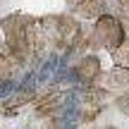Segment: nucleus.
<instances>
[{"label": "nucleus", "instance_id": "nucleus-1", "mask_svg": "<svg viewBox=\"0 0 129 129\" xmlns=\"http://www.w3.org/2000/svg\"><path fill=\"white\" fill-rule=\"evenodd\" d=\"M96 31L101 36V41L105 43L108 48H117L122 43V31H120V24L110 17H103L101 22L96 24Z\"/></svg>", "mask_w": 129, "mask_h": 129}, {"label": "nucleus", "instance_id": "nucleus-2", "mask_svg": "<svg viewBox=\"0 0 129 129\" xmlns=\"http://www.w3.org/2000/svg\"><path fill=\"white\" fill-rule=\"evenodd\" d=\"M77 10H79V14H84V17H96V14L103 12V5L98 3V0H84Z\"/></svg>", "mask_w": 129, "mask_h": 129}, {"label": "nucleus", "instance_id": "nucleus-3", "mask_svg": "<svg viewBox=\"0 0 129 129\" xmlns=\"http://www.w3.org/2000/svg\"><path fill=\"white\" fill-rule=\"evenodd\" d=\"M79 72H81V77H91V74L98 72V60L96 57H86V60L81 62V67H79Z\"/></svg>", "mask_w": 129, "mask_h": 129}, {"label": "nucleus", "instance_id": "nucleus-4", "mask_svg": "<svg viewBox=\"0 0 129 129\" xmlns=\"http://www.w3.org/2000/svg\"><path fill=\"white\" fill-rule=\"evenodd\" d=\"M115 57H117V62H120L122 67H127V64H129V48H117Z\"/></svg>", "mask_w": 129, "mask_h": 129}, {"label": "nucleus", "instance_id": "nucleus-5", "mask_svg": "<svg viewBox=\"0 0 129 129\" xmlns=\"http://www.w3.org/2000/svg\"><path fill=\"white\" fill-rule=\"evenodd\" d=\"M81 3H84V0H69V5H77V7H79Z\"/></svg>", "mask_w": 129, "mask_h": 129}]
</instances>
